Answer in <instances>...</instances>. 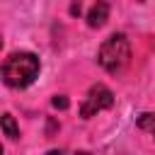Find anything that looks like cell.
<instances>
[{
	"label": "cell",
	"instance_id": "cell-7",
	"mask_svg": "<svg viewBox=\"0 0 155 155\" xmlns=\"http://www.w3.org/2000/svg\"><path fill=\"white\" fill-rule=\"evenodd\" d=\"M46 155H87L85 150H51Z\"/></svg>",
	"mask_w": 155,
	"mask_h": 155
},
{
	"label": "cell",
	"instance_id": "cell-1",
	"mask_svg": "<svg viewBox=\"0 0 155 155\" xmlns=\"http://www.w3.org/2000/svg\"><path fill=\"white\" fill-rule=\"evenodd\" d=\"M39 70H41V61L36 53L31 51H15L5 58L2 68H0V75H2V82L12 90H24L29 87L36 78H39Z\"/></svg>",
	"mask_w": 155,
	"mask_h": 155
},
{
	"label": "cell",
	"instance_id": "cell-5",
	"mask_svg": "<svg viewBox=\"0 0 155 155\" xmlns=\"http://www.w3.org/2000/svg\"><path fill=\"white\" fill-rule=\"evenodd\" d=\"M0 126H2V131H5L7 138H17L19 136V128H17V121H15L12 114H2L0 116Z\"/></svg>",
	"mask_w": 155,
	"mask_h": 155
},
{
	"label": "cell",
	"instance_id": "cell-10",
	"mask_svg": "<svg viewBox=\"0 0 155 155\" xmlns=\"http://www.w3.org/2000/svg\"><path fill=\"white\" fill-rule=\"evenodd\" d=\"M153 133H155V131H153Z\"/></svg>",
	"mask_w": 155,
	"mask_h": 155
},
{
	"label": "cell",
	"instance_id": "cell-4",
	"mask_svg": "<svg viewBox=\"0 0 155 155\" xmlns=\"http://www.w3.org/2000/svg\"><path fill=\"white\" fill-rule=\"evenodd\" d=\"M107 19H109V5L107 2H97V5L90 7V12H87V24L90 27H102Z\"/></svg>",
	"mask_w": 155,
	"mask_h": 155
},
{
	"label": "cell",
	"instance_id": "cell-8",
	"mask_svg": "<svg viewBox=\"0 0 155 155\" xmlns=\"http://www.w3.org/2000/svg\"><path fill=\"white\" fill-rule=\"evenodd\" d=\"M0 155H2V145H0Z\"/></svg>",
	"mask_w": 155,
	"mask_h": 155
},
{
	"label": "cell",
	"instance_id": "cell-3",
	"mask_svg": "<svg viewBox=\"0 0 155 155\" xmlns=\"http://www.w3.org/2000/svg\"><path fill=\"white\" fill-rule=\"evenodd\" d=\"M111 104H114L111 90H109L107 85H92L90 92L85 94L82 104H80V116H82V119H90V116H94V114L109 109Z\"/></svg>",
	"mask_w": 155,
	"mask_h": 155
},
{
	"label": "cell",
	"instance_id": "cell-9",
	"mask_svg": "<svg viewBox=\"0 0 155 155\" xmlns=\"http://www.w3.org/2000/svg\"><path fill=\"white\" fill-rule=\"evenodd\" d=\"M0 46H2V39H0Z\"/></svg>",
	"mask_w": 155,
	"mask_h": 155
},
{
	"label": "cell",
	"instance_id": "cell-6",
	"mask_svg": "<svg viewBox=\"0 0 155 155\" xmlns=\"http://www.w3.org/2000/svg\"><path fill=\"white\" fill-rule=\"evenodd\" d=\"M53 107H56V109H68V99H65L63 94H56V97H53Z\"/></svg>",
	"mask_w": 155,
	"mask_h": 155
},
{
	"label": "cell",
	"instance_id": "cell-2",
	"mask_svg": "<svg viewBox=\"0 0 155 155\" xmlns=\"http://www.w3.org/2000/svg\"><path fill=\"white\" fill-rule=\"evenodd\" d=\"M97 61L99 65L111 73V75H119L128 61H131V46H128V39L124 34H111L102 46H99V53H97Z\"/></svg>",
	"mask_w": 155,
	"mask_h": 155
}]
</instances>
